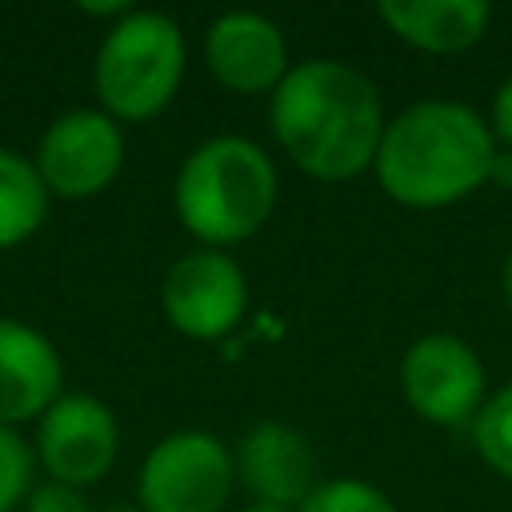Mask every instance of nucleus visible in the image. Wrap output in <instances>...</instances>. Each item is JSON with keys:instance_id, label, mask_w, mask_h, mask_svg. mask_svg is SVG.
Masks as SVG:
<instances>
[{"instance_id": "obj_1", "label": "nucleus", "mask_w": 512, "mask_h": 512, "mask_svg": "<svg viewBox=\"0 0 512 512\" xmlns=\"http://www.w3.org/2000/svg\"><path fill=\"white\" fill-rule=\"evenodd\" d=\"M268 124L300 172L336 184L372 168L384 136V104L360 68L344 60H304L276 84Z\"/></svg>"}, {"instance_id": "obj_2", "label": "nucleus", "mask_w": 512, "mask_h": 512, "mask_svg": "<svg viewBox=\"0 0 512 512\" xmlns=\"http://www.w3.org/2000/svg\"><path fill=\"white\" fill-rule=\"evenodd\" d=\"M496 136L460 100H420L384 124L372 172L404 208H448L488 184Z\"/></svg>"}, {"instance_id": "obj_3", "label": "nucleus", "mask_w": 512, "mask_h": 512, "mask_svg": "<svg viewBox=\"0 0 512 512\" xmlns=\"http://www.w3.org/2000/svg\"><path fill=\"white\" fill-rule=\"evenodd\" d=\"M276 168L268 152L244 136H212L176 172V216L204 240V248H228L256 236L276 208Z\"/></svg>"}, {"instance_id": "obj_4", "label": "nucleus", "mask_w": 512, "mask_h": 512, "mask_svg": "<svg viewBox=\"0 0 512 512\" xmlns=\"http://www.w3.org/2000/svg\"><path fill=\"white\" fill-rule=\"evenodd\" d=\"M96 96L112 120H152L184 80V32L164 12L132 8L96 52Z\"/></svg>"}, {"instance_id": "obj_5", "label": "nucleus", "mask_w": 512, "mask_h": 512, "mask_svg": "<svg viewBox=\"0 0 512 512\" xmlns=\"http://www.w3.org/2000/svg\"><path fill=\"white\" fill-rule=\"evenodd\" d=\"M232 480L236 464L212 432H172L144 456L136 504L144 512H220Z\"/></svg>"}, {"instance_id": "obj_6", "label": "nucleus", "mask_w": 512, "mask_h": 512, "mask_svg": "<svg viewBox=\"0 0 512 512\" xmlns=\"http://www.w3.org/2000/svg\"><path fill=\"white\" fill-rule=\"evenodd\" d=\"M48 196L88 200L104 192L124 164V132L104 108H76L56 116L32 156Z\"/></svg>"}, {"instance_id": "obj_7", "label": "nucleus", "mask_w": 512, "mask_h": 512, "mask_svg": "<svg viewBox=\"0 0 512 512\" xmlns=\"http://www.w3.org/2000/svg\"><path fill=\"white\" fill-rule=\"evenodd\" d=\"M484 364L472 344L448 332L420 336L400 360V392L416 416L440 428L472 424L484 408Z\"/></svg>"}, {"instance_id": "obj_8", "label": "nucleus", "mask_w": 512, "mask_h": 512, "mask_svg": "<svg viewBox=\"0 0 512 512\" xmlns=\"http://www.w3.org/2000/svg\"><path fill=\"white\" fill-rule=\"evenodd\" d=\"M160 304L176 332L192 340H220L244 320L248 280L224 248H196L168 268Z\"/></svg>"}, {"instance_id": "obj_9", "label": "nucleus", "mask_w": 512, "mask_h": 512, "mask_svg": "<svg viewBox=\"0 0 512 512\" xmlns=\"http://www.w3.org/2000/svg\"><path fill=\"white\" fill-rule=\"evenodd\" d=\"M120 428L104 400L88 392H64L36 424V456L56 484L88 488L116 460Z\"/></svg>"}, {"instance_id": "obj_10", "label": "nucleus", "mask_w": 512, "mask_h": 512, "mask_svg": "<svg viewBox=\"0 0 512 512\" xmlns=\"http://www.w3.org/2000/svg\"><path fill=\"white\" fill-rule=\"evenodd\" d=\"M204 60L216 84L240 96L276 92L288 76V40L284 32L260 12H224L208 24Z\"/></svg>"}, {"instance_id": "obj_11", "label": "nucleus", "mask_w": 512, "mask_h": 512, "mask_svg": "<svg viewBox=\"0 0 512 512\" xmlns=\"http://www.w3.org/2000/svg\"><path fill=\"white\" fill-rule=\"evenodd\" d=\"M236 472L260 504H280L292 512L320 484L312 440L280 420H260L256 428L244 432L236 448Z\"/></svg>"}, {"instance_id": "obj_12", "label": "nucleus", "mask_w": 512, "mask_h": 512, "mask_svg": "<svg viewBox=\"0 0 512 512\" xmlns=\"http://www.w3.org/2000/svg\"><path fill=\"white\" fill-rule=\"evenodd\" d=\"M64 384V364L52 340L20 320L0 316V424L40 420Z\"/></svg>"}, {"instance_id": "obj_13", "label": "nucleus", "mask_w": 512, "mask_h": 512, "mask_svg": "<svg viewBox=\"0 0 512 512\" xmlns=\"http://www.w3.org/2000/svg\"><path fill=\"white\" fill-rule=\"evenodd\" d=\"M376 16L420 52H464L472 48L492 20L484 0H380Z\"/></svg>"}, {"instance_id": "obj_14", "label": "nucleus", "mask_w": 512, "mask_h": 512, "mask_svg": "<svg viewBox=\"0 0 512 512\" xmlns=\"http://www.w3.org/2000/svg\"><path fill=\"white\" fill-rule=\"evenodd\" d=\"M48 216V188L36 164L12 148H0V248L24 244Z\"/></svg>"}, {"instance_id": "obj_15", "label": "nucleus", "mask_w": 512, "mask_h": 512, "mask_svg": "<svg viewBox=\"0 0 512 512\" xmlns=\"http://www.w3.org/2000/svg\"><path fill=\"white\" fill-rule=\"evenodd\" d=\"M472 440L480 460L512 480V384L484 400V408L472 420Z\"/></svg>"}, {"instance_id": "obj_16", "label": "nucleus", "mask_w": 512, "mask_h": 512, "mask_svg": "<svg viewBox=\"0 0 512 512\" xmlns=\"http://www.w3.org/2000/svg\"><path fill=\"white\" fill-rule=\"evenodd\" d=\"M296 512H396V504L368 480L336 476V480H320Z\"/></svg>"}, {"instance_id": "obj_17", "label": "nucleus", "mask_w": 512, "mask_h": 512, "mask_svg": "<svg viewBox=\"0 0 512 512\" xmlns=\"http://www.w3.org/2000/svg\"><path fill=\"white\" fill-rule=\"evenodd\" d=\"M32 448L16 428L0 424V512H12L32 492Z\"/></svg>"}, {"instance_id": "obj_18", "label": "nucleus", "mask_w": 512, "mask_h": 512, "mask_svg": "<svg viewBox=\"0 0 512 512\" xmlns=\"http://www.w3.org/2000/svg\"><path fill=\"white\" fill-rule=\"evenodd\" d=\"M24 512H88V504H84L80 488L44 480V484H32V492L24 500Z\"/></svg>"}, {"instance_id": "obj_19", "label": "nucleus", "mask_w": 512, "mask_h": 512, "mask_svg": "<svg viewBox=\"0 0 512 512\" xmlns=\"http://www.w3.org/2000/svg\"><path fill=\"white\" fill-rule=\"evenodd\" d=\"M492 136L504 144V148H512V76L496 88V96H492Z\"/></svg>"}, {"instance_id": "obj_20", "label": "nucleus", "mask_w": 512, "mask_h": 512, "mask_svg": "<svg viewBox=\"0 0 512 512\" xmlns=\"http://www.w3.org/2000/svg\"><path fill=\"white\" fill-rule=\"evenodd\" d=\"M500 288H504V304L512 308V248L504 256V268H500Z\"/></svg>"}, {"instance_id": "obj_21", "label": "nucleus", "mask_w": 512, "mask_h": 512, "mask_svg": "<svg viewBox=\"0 0 512 512\" xmlns=\"http://www.w3.org/2000/svg\"><path fill=\"white\" fill-rule=\"evenodd\" d=\"M240 512H292V508H280V504H260V500H252L248 508H240Z\"/></svg>"}, {"instance_id": "obj_22", "label": "nucleus", "mask_w": 512, "mask_h": 512, "mask_svg": "<svg viewBox=\"0 0 512 512\" xmlns=\"http://www.w3.org/2000/svg\"><path fill=\"white\" fill-rule=\"evenodd\" d=\"M100 512H144V508H140V504H124V500H120V504H104Z\"/></svg>"}]
</instances>
